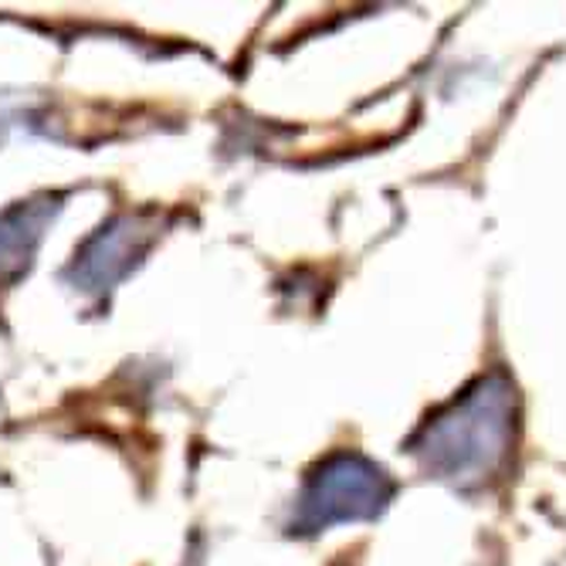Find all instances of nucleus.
Listing matches in <instances>:
<instances>
[{
  "label": "nucleus",
  "instance_id": "obj_1",
  "mask_svg": "<svg viewBox=\"0 0 566 566\" xmlns=\"http://www.w3.org/2000/svg\"><path fill=\"white\" fill-rule=\"evenodd\" d=\"M512 438H516V387L495 370L438 410L410 441V454L428 475L454 489H479L505 465Z\"/></svg>",
  "mask_w": 566,
  "mask_h": 566
},
{
  "label": "nucleus",
  "instance_id": "obj_2",
  "mask_svg": "<svg viewBox=\"0 0 566 566\" xmlns=\"http://www.w3.org/2000/svg\"><path fill=\"white\" fill-rule=\"evenodd\" d=\"M390 495L394 482L380 465L356 451H339L308 475L292 526L295 533H319L339 523L377 520Z\"/></svg>",
  "mask_w": 566,
  "mask_h": 566
},
{
  "label": "nucleus",
  "instance_id": "obj_3",
  "mask_svg": "<svg viewBox=\"0 0 566 566\" xmlns=\"http://www.w3.org/2000/svg\"><path fill=\"white\" fill-rule=\"evenodd\" d=\"M44 208H28V211H18L11 214L8 221H0V272H8V269H18L21 259L28 262V254H31V244L34 238L41 234V221H44Z\"/></svg>",
  "mask_w": 566,
  "mask_h": 566
}]
</instances>
